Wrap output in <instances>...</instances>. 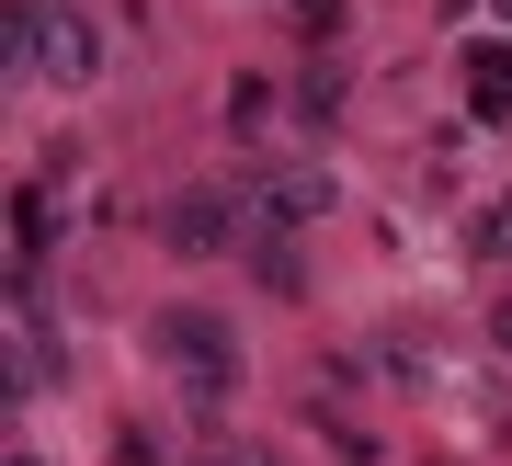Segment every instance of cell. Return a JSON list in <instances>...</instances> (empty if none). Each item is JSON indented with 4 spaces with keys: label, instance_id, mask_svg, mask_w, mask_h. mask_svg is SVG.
I'll return each instance as SVG.
<instances>
[{
    "label": "cell",
    "instance_id": "obj_9",
    "mask_svg": "<svg viewBox=\"0 0 512 466\" xmlns=\"http://www.w3.org/2000/svg\"><path fill=\"white\" fill-rule=\"evenodd\" d=\"M12 466H35V455H12Z\"/></svg>",
    "mask_w": 512,
    "mask_h": 466
},
{
    "label": "cell",
    "instance_id": "obj_3",
    "mask_svg": "<svg viewBox=\"0 0 512 466\" xmlns=\"http://www.w3.org/2000/svg\"><path fill=\"white\" fill-rule=\"evenodd\" d=\"M160 228H171V251H228V194H217V182H194V194H171Z\"/></svg>",
    "mask_w": 512,
    "mask_h": 466
},
{
    "label": "cell",
    "instance_id": "obj_6",
    "mask_svg": "<svg viewBox=\"0 0 512 466\" xmlns=\"http://www.w3.org/2000/svg\"><path fill=\"white\" fill-rule=\"evenodd\" d=\"M319 205H330L319 171H274V182H262V216H274V228H296V216H319Z\"/></svg>",
    "mask_w": 512,
    "mask_h": 466
},
{
    "label": "cell",
    "instance_id": "obj_10",
    "mask_svg": "<svg viewBox=\"0 0 512 466\" xmlns=\"http://www.w3.org/2000/svg\"><path fill=\"white\" fill-rule=\"evenodd\" d=\"M217 466H228V455H217Z\"/></svg>",
    "mask_w": 512,
    "mask_h": 466
},
{
    "label": "cell",
    "instance_id": "obj_5",
    "mask_svg": "<svg viewBox=\"0 0 512 466\" xmlns=\"http://www.w3.org/2000/svg\"><path fill=\"white\" fill-rule=\"evenodd\" d=\"M467 114H478V126L512 114V46H478V57H467Z\"/></svg>",
    "mask_w": 512,
    "mask_h": 466
},
{
    "label": "cell",
    "instance_id": "obj_2",
    "mask_svg": "<svg viewBox=\"0 0 512 466\" xmlns=\"http://www.w3.org/2000/svg\"><path fill=\"white\" fill-rule=\"evenodd\" d=\"M160 353L194 376V398L228 387V319H205V307H183V319H160Z\"/></svg>",
    "mask_w": 512,
    "mask_h": 466
},
{
    "label": "cell",
    "instance_id": "obj_7",
    "mask_svg": "<svg viewBox=\"0 0 512 466\" xmlns=\"http://www.w3.org/2000/svg\"><path fill=\"white\" fill-rule=\"evenodd\" d=\"M478 251H512V194L490 205V228H478Z\"/></svg>",
    "mask_w": 512,
    "mask_h": 466
},
{
    "label": "cell",
    "instance_id": "obj_8",
    "mask_svg": "<svg viewBox=\"0 0 512 466\" xmlns=\"http://www.w3.org/2000/svg\"><path fill=\"white\" fill-rule=\"evenodd\" d=\"M501 341H512V307H501Z\"/></svg>",
    "mask_w": 512,
    "mask_h": 466
},
{
    "label": "cell",
    "instance_id": "obj_4",
    "mask_svg": "<svg viewBox=\"0 0 512 466\" xmlns=\"http://www.w3.org/2000/svg\"><path fill=\"white\" fill-rule=\"evenodd\" d=\"M57 216H46V194H35V182H23V194H12V285H35V273H46V251H57Z\"/></svg>",
    "mask_w": 512,
    "mask_h": 466
},
{
    "label": "cell",
    "instance_id": "obj_1",
    "mask_svg": "<svg viewBox=\"0 0 512 466\" xmlns=\"http://www.w3.org/2000/svg\"><path fill=\"white\" fill-rule=\"evenodd\" d=\"M0 46H12L23 69H46V80H92V69H103V35H92L80 12H57V0H12Z\"/></svg>",
    "mask_w": 512,
    "mask_h": 466
}]
</instances>
